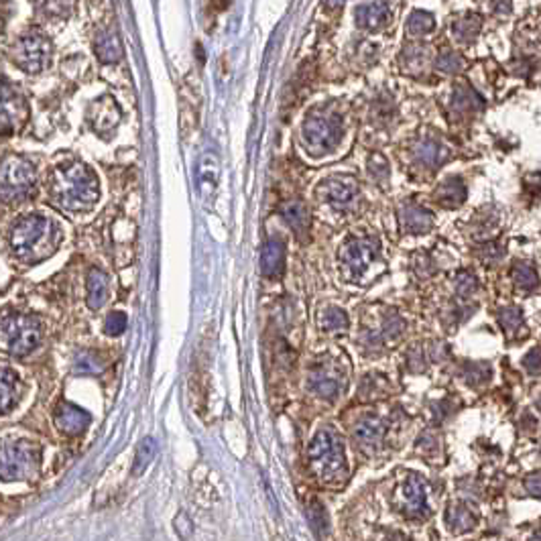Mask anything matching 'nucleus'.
<instances>
[{
    "instance_id": "f257e3e1",
    "label": "nucleus",
    "mask_w": 541,
    "mask_h": 541,
    "mask_svg": "<svg viewBox=\"0 0 541 541\" xmlns=\"http://www.w3.org/2000/svg\"><path fill=\"white\" fill-rule=\"evenodd\" d=\"M49 194L63 210H88L98 200V180L90 167L72 161L60 165L51 173Z\"/></svg>"
},
{
    "instance_id": "f03ea898",
    "label": "nucleus",
    "mask_w": 541,
    "mask_h": 541,
    "mask_svg": "<svg viewBox=\"0 0 541 541\" xmlns=\"http://www.w3.org/2000/svg\"><path fill=\"white\" fill-rule=\"evenodd\" d=\"M60 226L45 216H25L21 218L11 232V246L21 261L37 263L55 253L60 246Z\"/></svg>"
},
{
    "instance_id": "7ed1b4c3",
    "label": "nucleus",
    "mask_w": 541,
    "mask_h": 541,
    "mask_svg": "<svg viewBox=\"0 0 541 541\" xmlns=\"http://www.w3.org/2000/svg\"><path fill=\"white\" fill-rule=\"evenodd\" d=\"M307 456L312 468L324 482L342 481L346 476L344 444L330 427L319 430L314 436L307 448Z\"/></svg>"
},
{
    "instance_id": "20e7f679",
    "label": "nucleus",
    "mask_w": 541,
    "mask_h": 541,
    "mask_svg": "<svg viewBox=\"0 0 541 541\" xmlns=\"http://www.w3.org/2000/svg\"><path fill=\"white\" fill-rule=\"evenodd\" d=\"M43 338L39 317L27 314H6L0 317V350L11 356H27Z\"/></svg>"
},
{
    "instance_id": "39448f33",
    "label": "nucleus",
    "mask_w": 541,
    "mask_h": 541,
    "mask_svg": "<svg viewBox=\"0 0 541 541\" xmlns=\"http://www.w3.org/2000/svg\"><path fill=\"white\" fill-rule=\"evenodd\" d=\"M41 466V448L29 439L6 442L0 446V479L6 482L37 476Z\"/></svg>"
},
{
    "instance_id": "423d86ee",
    "label": "nucleus",
    "mask_w": 541,
    "mask_h": 541,
    "mask_svg": "<svg viewBox=\"0 0 541 541\" xmlns=\"http://www.w3.org/2000/svg\"><path fill=\"white\" fill-rule=\"evenodd\" d=\"M342 119L336 112L328 110H316L312 114H307V119L303 122L301 136H303V145L312 155H326L328 151L334 149L340 138H342Z\"/></svg>"
},
{
    "instance_id": "0eeeda50",
    "label": "nucleus",
    "mask_w": 541,
    "mask_h": 541,
    "mask_svg": "<svg viewBox=\"0 0 541 541\" xmlns=\"http://www.w3.org/2000/svg\"><path fill=\"white\" fill-rule=\"evenodd\" d=\"M340 258L352 279H362L378 258V242L375 239H348L342 244Z\"/></svg>"
},
{
    "instance_id": "6e6552de",
    "label": "nucleus",
    "mask_w": 541,
    "mask_h": 541,
    "mask_svg": "<svg viewBox=\"0 0 541 541\" xmlns=\"http://www.w3.org/2000/svg\"><path fill=\"white\" fill-rule=\"evenodd\" d=\"M35 183V169L21 157H9L0 165V192L6 197L25 196Z\"/></svg>"
},
{
    "instance_id": "1a4fd4ad",
    "label": "nucleus",
    "mask_w": 541,
    "mask_h": 541,
    "mask_svg": "<svg viewBox=\"0 0 541 541\" xmlns=\"http://www.w3.org/2000/svg\"><path fill=\"white\" fill-rule=\"evenodd\" d=\"M49 41L39 33L23 35L13 45V60L16 65L29 74L41 72L49 61Z\"/></svg>"
},
{
    "instance_id": "9d476101",
    "label": "nucleus",
    "mask_w": 541,
    "mask_h": 541,
    "mask_svg": "<svg viewBox=\"0 0 541 541\" xmlns=\"http://www.w3.org/2000/svg\"><path fill=\"white\" fill-rule=\"evenodd\" d=\"M317 194L332 206L344 208V206H350L359 196V181L352 180V177H344V175H336V177L322 181Z\"/></svg>"
},
{
    "instance_id": "9b49d317",
    "label": "nucleus",
    "mask_w": 541,
    "mask_h": 541,
    "mask_svg": "<svg viewBox=\"0 0 541 541\" xmlns=\"http://www.w3.org/2000/svg\"><path fill=\"white\" fill-rule=\"evenodd\" d=\"M25 114V102L16 90L0 77V135H11L15 131L18 116Z\"/></svg>"
},
{
    "instance_id": "f8f14e48",
    "label": "nucleus",
    "mask_w": 541,
    "mask_h": 541,
    "mask_svg": "<svg viewBox=\"0 0 541 541\" xmlns=\"http://www.w3.org/2000/svg\"><path fill=\"white\" fill-rule=\"evenodd\" d=\"M90 413L84 411L80 405H74V403H61L58 409H55V425L60 427L61 432L65 436H80L84 434V430L90 425Z\"/></svg>"
},
{
    "instance_id": "ddd939ff",
    "label": "nucleus",
    "mask_w": 541,
    "mask_h": 541,
    "mask_svg": "<svg viewBox=\"0 0 541 541\" xmlns=\"http://www.w3.org/2000/svg\"><path fill=\"white\" fill-rule=\"evenodd\" d=\"M391 18V11L389 4L385 0H375L368 4H362L356 11V25L359 29L368 31V33H376L378 29H383Z\"/></svg>"
},
{
    "instance_id": "4468645a",
    "label": "nucleus",
    "mask_w": 541,
    "mask_h": 541,
    "mask_svg": "<svg viewBox=\"0 0 541 541\" xmlns=\"http://www.w3.org/2000/svg\"><path fill=\"white\" fill-rule=\"evenodd\" d=\"M399 224L409 234H423L434 226V216L413 202H407L399 208Z\"/></svg>"
},
{
    "instance_id": "2eb2a0df",
    "label": "nucleus",
    "mask_w": 541,
    "mask_h": 541,
    "mask_svg": "<svg viewBox=\"0 0 541 541\" xmlns=\"http://www.w3.org/2000/svg\"><path fill=\"white\" fill-rule=\"evenodd\" d=\"M285 269V244L281 239H269L261 253V270L265 277L275 279Z\"/></svg>"
},
{
    "instance_id": "dca6fc26",
    "label": "nucleus",
    "mask_w": 541,
    "mask_h": 541,
    "mask_svg": "<svg viewBox=\"0 0 541 541\" xmlns=\"http://www.w3.org/2000/svg\"><path fill=\"white\" fill-rule=\"evenodd\" d=\"M383 436H385V423L381 417H375V415H366L354 427V439L364 450L376 448L383 442Z\"/></svg>"
},
{
    "instance_id": "f3484780",
    "label": "nucleus",
    "mask_w": 541,
    "mask_h": 541,
    "mask_svg": "<svg viewBox=\"0 0 541 541\" xmlns=\"http://www.w3.org/2000/svg\"><path fill=\"white\" fill-rule=\"evenodd\" d=\"M403 496H405V507L407 513L411 517H423L427 513L425 507V482L417 474H409L405 481V488H403Z\"/></svg>"
},
{
    "instance_id": "a211bd4d",
    "label": "nucleus",
    "mask_w": 541,
    "mask_h": 541,
    "mask_svg": "<svg viewBox=\"0 0 541 541\" xmlns=\"http://www.w3.org/2000/svg\"><path fill=\"white\" fill-rule=\"evenodd\" d=\"M444 157H446V149L442 147V143L436 138H430V136L417 141L415 147H413L415 163H420L425 169H436L444 161Z\"/></svg>"
},
{
    "instance_id": "6ab92c4d",
    "label": "nucleus",
    "mask_w": 541,
    "mask_h": 541,
    "mask_svg": "<svg viewBox=\"0 0 541 541\" xmlns=\"http://www.w3.org/2000/svg\"><path fill=\"white\" fill-rule=\"evenodd\" d=\"M310 389L319 395L322 399H336L342 385H340V378L334 375L330 368L317 366L310 376Z\"/></svg>"
},
{
    "instance_id": "aec40b11",
    "label": "nucleus",
    "mask_w": 541,
    "mask_h": 541,
    "mask_svg": "<svg viewBox=\"0 0 541 541\" xmlns=\"http://www.w3.org/2000/svg\"><path fill=\"white\" fill-rule=\"evenodd\" d=\"M86 301L90 310H100L108 300V275L102 269H92L86 283Z\"/></svg>"
},
{
    "instance_id": "412c9836",
    "label": "nucleus",
    "mask_w": 541,
    "mask_h": 541,
    "mask_svg": "<svg viewBox=\"0 0 541 541\" xmlns=\"http://www.w3.org/2000/svg\"><path fill=\"white\" fill-rule=\"evenodd\" d=\"M482 110L481 96L474 90H470L468 86H458L454 96H452V112L458 114L460 119L476 114Z\"/></svg>"
},
{
    "instance_id": "4be33fe9",
    "label": "nucleus",
    "mask_w": 541,
    "mask_h": 541,
    "mask_svg": "<svg viewBox=\"0 0 541 541\" xmlns=\"http://www.w3.org/2000/svg\"><path fill=\"white\" fill-rule=\"evenodd\" d=\"M281 216H283V220L291 226V230H293L297 236H305V234L310 232V212H307V208H305L301 202H297V200L283 204Z\"/></svg>"
},
{
    "instance_id": "5701e85b",
    "label": "nucleus",
    "mask_w": 541,
    "mask_h": 541,
    "mask_svg": "<svg viewBox=\"0 0 541 541\" xmlns=\"http://www.w3.org/2000/svg\"><path fill=\"white\" fill-rule=\"evenodd\" d=\"M94 49H96L98 60L104 61V63H114V61L121 60L122 55L121 41H119V37L112 31H100L96 35Z\"/></svg>"
},
{
    "instance_id": "b1692460",
    "label": "nucleus",
    "mask_w": 541,
    "mask_h": 541,
    "mask_svg": "<svg viewBox=\"0 0 541 541\" xmlns=\"http://www.w3.org/2000/svg\"><path fill=\"white\" fill-rule=\"evenodd\" d=\"M446 523L454 533H466L476 525V515L470 511L466 505L456 503V505H450L446 511Z\"/></svg>"
},
{
    "instance_id": "393cba45",
    "label": "nucleus",
    "mask_w": 541,
    "mask_h": 541,
    "mask_svg": "<svg viewBox=\"0 0 541 541\" xmlns=\"http://www.w3.org/2000/svg\"><path fill=\"white\" fill-rule=\"evenodd\" d=\"M92 124H94V131H104V129H114L116 126V122L121 119V112H119V108L116 104L112 102V100H100L98 104H96V112H92Z\"/></svg>"
},
{
    "instance_id": "a878e982",
    "label": "nucleus",
    "mask_w": 541,
    "mask_h": 541,
    "mask_svg": "<svg viewBox=\"0 0 541 541\" xmlns=\"http://www.w3.org/2000/svg\"><path fill=\"white\" fill-rule=\"evenodd\" d=\"M16 389H18V378L15 371L0 368V415L11 411L16 403Z\"/></svg>"
},
{
    "instance_id": "bb28decb",
    "label": "nucleus",
    "mask_w": 541,
    "mask_h": 541,
    "mask_svg": "<svg viewBox=\"0 0 541 541\" xmlns=\"http://www.w3.org/2000/svg\"><path fill=\"white\" fill-rule=\"evenodd\" d=\"M466 200V185L460 180H448L437 190V202L444 208H458Z\"/></svg>"
},
{
    "instance_id": "cd10ccee",
    "label": "nucleus",
    "mask_w": 541,
    "mask_h": 541,
    "mask_svg": "<svg viewBox=\"0 0 541 541\" xmlns=\"http://www.w3.org/2000/svg\"><path fill=\"white\" fill-rule=\"evenodd\" d=\"M479 31H481V16L476 15L456 18L454 25H452V35H454V39H456L458 43H462V45L472 43V41L479 37Z\"/></svg>"
},
{
    "instance_id": "c85d7f7f",
    "label": "nucleus",
    "mask_w": 541,
    "mask_h": 541,
    "mask_svg": "<svg viewBox=\"0 0 541 541\" xmlns=\"http://www.w3.org/2000/svg\"><path fill=\"white\" fill-rule=\"evenodd\" d=\"M155 454H157V442L153 439V437H145L141 444H138V448H136L135 454V462H133V476H141L149 464L153 462V458H155Z\"/></svg>"
},
{
    "instance_id": "c756f323",
    "label": "nucleus",
    "mask_w": 541,
    "mask_h": 541,
    "mask_svg": "<svg viewBox=\"0 0 541 541\" xmlns=\"http://www.w3.org/2000/svg\"><path fill=\"white\" fill-rule=\"evenodd\" d=\"M407 35L409 37H413V39H420V37H425V35H430L432 31L436 29V18L432 15H427V13H413V15L407 18Z\"/></svg>"
},
{
    "instance_id": "7c9ffc66",
    "label": "nucleus",
    "mask_w": 541,
    "mask_h": 541,
    "mask_svg": "<svg viewBox=\"0 0 541 541\" xmlns=\"http://www.w3.org/2000/svg\"><path fill=\"white\" fill-rule=\"evenodd\" d=\"M104 371V361L90 350L80 352L74 359L75 375H100Z\"/></svg>"
},
{
    "instance_id": "2f4dec72",
    "label": "nucleus",
    "mask_w": 541,
    "mask_h": 541,
    "mask_svg": "<svg viewBox=\"0 0 541 541\" xmlns=\"http://www.w3.org/2000/svg\"><path fill=\"white\" fill-rule=\"evenodd\" d=\"M427 58H430V53L423 49V47H409L403 51V55H401V63H403V70H405L407 74H413L417 75L425 67V63H427Z\"/></svg>"
},
{
    "instance_id": "473e14b6",
    "label": "nucleus",
    "mask_w": 541,
    "mask_h": 541,
    "mask_svg": "<svg viewBox=\"0 0 541 541\" xmlns=\"http://www.w3.org/2000/svg\"><path fill=\"white\" fill-rule=\"evenodd\" d=\"M511 275L515 285L519 287V289H523V291H531V289H535L537 283H540L535 269H533L531 265H527V263H515Z\"/></svg>"
},
{
    "instance_id": "72a5a7b5",
    "label": "nucleus",
    "mask_w": 541,
    "mask_h": 541,
    "mask_svg": "<svg viewBox=\"0 0 541 541\" xmlns=\"http://www.w3.org/2000/svg\"><path fill=\"white\" fill-rule=\"evenodd\" d=\"M197 183H200V190L204 196H208L214 192V185H216V161L214 157H204L202 163H200V171H197Z\"/></svg>"
},
{
    "instance_id": "f704fd0d",
    "label": "nucleus",
    "mask_w": 541,
    "mask_h": 541,
    "mask_svg": "<svg viewBox=\"0 0 541 541\" xmlns=\"http://www.w3.org/2000/svg\"><path fill=\"white\" fill-rule=\"evenodd\" d=\"M498 322H501L503 330L507 332L509 336H515L517 332L523 328V314H521L519 307L509 305V307H503L498 312Z\"/></svg>"
},
{
    "instance_id": "c9c22d12",
    "label": "nucleus",
    "mask_w": 541,
    "mask_h": 541,
    "mask_svg": "<svg viewBox=\"0 0 541 541\" xmlns=\"http://www.w3.org/2000/svg\"><path fill=\"white\" fill-rule=\"evenodd\" d=\"M319 324L326 332H340L348 326V317L340 307H328L319 317Z\"/></svg>"
},
{
    "instance_id": "e433bc0d",
    "label": "nucleus",
    "mask_w": 541,
    "mask_h": 541,
    "mask_svg": "<svg viewBox=\"0 0 541 541\" xmlns=\"http://www.w3.org/2000/svg\"><path fill=\"white\" fill-rule=\"evenodd\" d=\"M476 287H479V281H476V277L472 273H468V270L458 273V277H456V293L460 297H464V300L470 297L476 291Z\"/></svg>"
},
{
    "instance_id": "4c0bfd02",
    "label": "nucleus",
    "mask_w": 541,
    "mask_h": 541,
    "mask_svg": "<svg viewBox=\"0 0 541 541\" xmlns=\"http://www.w3.org/2000/svg\"><path fill=\"white\" fill-rule=\"evenodd\" d=\"M126 326H129L126 314H122V312H112L110 316L106 317L104 332L108 336H121L122 332L126 330Z\"/></svg>"
},
{
    "instance_id": "58836bf2",
    "label": "nucleus",
    "mask_w": 541,
    "mask_h": 541,
    "mask_svg": "<svg viewBox=\"0 0 541 541\" xmlns=\"http://www.w3.org/2000/svg\"><path fill=\"white\" fill-rule=\"evenodd\" d=\"M437 70L444 72V74H456V72H460V70H462V60H460V55L454 53V51H444V53L439 55V60H437Z\"/></svg>"
},
{
    "instance_id": "ea45409f",
    "label": "nucleus",
    "mask_w": 541,
    "mask_h": 541,
    "mask_svg": "<svg viewBox=\"0 0 541 541\" xmlns=\"http://www.w3.org/2000/svg\"><path fill=\"white\" fill-rule=\"evenodd\" d=\"M464 376H466V381L470 385H481V383H484L491 376V368L486 364H481V362L466 364L464 366Z\"/></svg>"
},
{
    "instance_id": "a19ab883",
    "label": "nucleus",
    "mask_w": 541,
    "mask_h": 541,
    "mask_svg": "<svg viewBox=\"0 0 541 541\" xmlns=\"http://www.w3.org/2000/svg\"><path fill=\"white\" fill-rule=\"evenodd\" d=\"M368 175L375 181H387L389 177V165L381 155H373L368 161Z\"/></svg>"
},
{
    "instance_id": "79ce46f5",
    "label": "nucleus",
    "mask_w": 541,
    "mask_h": 541,
    "mask_svg": "<svg viewBox=\"0 0 541 541\" xmlns=\"http://www.w3.org/2000/svg\"><path fill=\"white\" fill-rule=\"evenodd\" d=\"M403 319L397 316V314H391V316L385 319L383 324V330H381V338H397L401 332H403Z\"/></svg>"
},
{
    "instance_id": "37998d69",
    "label": "nucleus",
    "mask_w": 541,
    "mask_h": 541,
    "mask_svg": "<svg viewBox=\"0 0 541 541\" xmlns=\"http://www.w3.org/2000/svg\"><path fill=\"white\" fill-rule=\"evenodd\" d=\"M75 0H45V11L53 16H67L74 9Z\"/></svg>"
},
{
    "instance_id": "c03bdc74",
    "label": "nucleus",
    "mask_w": 541,
    "mask_h": 541,
    "mask_svg": "<svg viewBox=\"0 0 541 541\" xmlns=\"http://www.w3.org/2000/svg\"><path fill=\"white\" fill-rule=\"evenodd\" d=\"M310 517H312V523H314V527H316L317 531H324L326 525H328V521H326V513H324L322 505H319L317 501H314V503H312V507H310Z\"/></svg>"
},
{
    "instance_id": "a18cd8bd",
    "label": "nucleus",
    "mask_w": 541,
    "mask_h": 541,
    "mask_svg": "<svg viewBox=\"0 0 541 541\" xmlns=\"http://www.w3.org/2000/svg\"><path fill=\"white\" fill-rule=\"evenodd\" d=\"M175 531L180 533V537L183 541L190 540V535L194 533V527H192V521L185 513H180V517L175 519Z\"/></svg>"
},
{
    "instance_id": "49530a36",
    "label": "nucleus",
    "mask_w": 541,
    "mask_h": 541,
    "mask_svg": "<svg viewBox=\"0 0 541 541\" xmlns=\"http://www.w3.org/2000/svg\"><path fill=\"white\" fill-rule=\"evenodd\" d=\"M481 256L484 263H495V261H498L503 256V248L496 242H488V244H484L481 248Z\"/></svg>"
},
{
    "instance_id": "de8ad7c7",
    "label": "nucleus",
    "mask_w": 541,
    "mask_h": 541,
    "mask_svg": "<svg viewBox=\"0 0 541 541\" xmlns=\"http://www.w3.org/2000/svg\"><path fill=\"white\" fill-rule=\"evenodd\" d=\"M523 366H525L531 375H540L541 373V350H533V352H529V354L525 356V361H523Z\"/></svg>"
},
{
    "instance_id": "09e8293b",
    "label": "nucleus",
    "mask_w": 541,
    "mask_h": 541,
    "mask_svg": "<svg viewBox=\"0 0 541 541\" xmlns=\"http://www.w3.org/2000/svg\"><path fill=\"white\" fill-rule=\"evenodd\" d=\"M525 491L529 495L541 496V474H531V476H527Z\"/></svg>"
},
{
    "instance_id": "8fccbe9b",
    "label": "nucleus",
    "mask_w": 541,
    "mask_h": 541,
    "mask_svg": "<svg viewBox=\"0 0 541 541\" xmlns=\"http://www.w3.org/2000/svg\"><path fill=\"white\" fill-rule=\"evenodd\" d=\"M415 270L420 273L421 277H425V275H432V270H434V265H432V261H430V256L420 255L415 258Z\"/></svg>"
},
{
    "instance_id": "3c124183",
    "label": "nucleus",
    "mask_w": 541,
    "mask_h": 541,
    "mask_svg": "<svg viewBox=\"0 0 541 541\" xmlns=\"http://www.w3.org/2000/svg\"><path fill=\"white\" fill-rule=\"evenodd\" d=\"M409 368L413 373H421L423 371V354H421V350L409 352Z\"/></svg>"
},
{
    "instance_id": "603ef678",
    "label": "nucleus",
    "mask_w": 541,
    "mask_h": 541,
    "mask_svg": "<svg viewBox=\"0 0 541 541\" xmlns=\"http://www.w3.org/2000/svg\"><path fill=\"white\" fill-rule=\"evenodd\" d=\"M493 11L496 15H507L511 11V0H493Z\"/></svg>"
},
{
    "instance_id": "864d4df0",
    "label": "nucleus",
    "mask_w": 541,
    "mask_h": 541,
    "mask_svg": "<svg viewBox=\"0 0 541 541\" xmlns=\"http://www.w3.org/2000/svg\"><path fill=\"white\" fill-rule=\"evenodd\" d=\"M208 4L214 11H226L230 6V0H208Z\"/></svg>"
},
{
    "instance_id": "5fc2aeb1",
    "label": "nucleus",
    "mask_w": 541,
    "mask_h": 541,
    "mask_svg": "<svg viewBox=\"0 0 541 541\" xmlns=\"http://www.w3.org/2000/svg\"><path fill=\"white\" fill-rule=\"evenodd\" d=\"M346 0H328V6L330 9H338V6H342Z\"/></svg>"
},
{
    "instance_id": "6e6d98bb",
    "label": "nucleus",
    "mask_w": 541,
    "mask_h": 541,
    "mask_svg": "<svg viewBox=\"0 0 541 541\" xmlns=\"http://www.w3.org/2000/svg\"><path fill=\"white\" fill-rule=\"evenodd\" d=\"M533 541H541V531H537V533H535V537H533Z\"/></svg>"
},
{
    "instance_id": "4d7b16f0",
    "label": "nucleus",
    "mask_w": 541,
    "mask_h": 541,
    "mask_svg": "<svg viewBox=\"0 0 541 541\" xmlns=\"http://www.w3.org/2000/svg\"><path fill=\"white\" fill-rule=\"evenodd\" d=\"M537 405H540V409H541V399H540V401H537Z\"/></svg>"
}]
</instances>
